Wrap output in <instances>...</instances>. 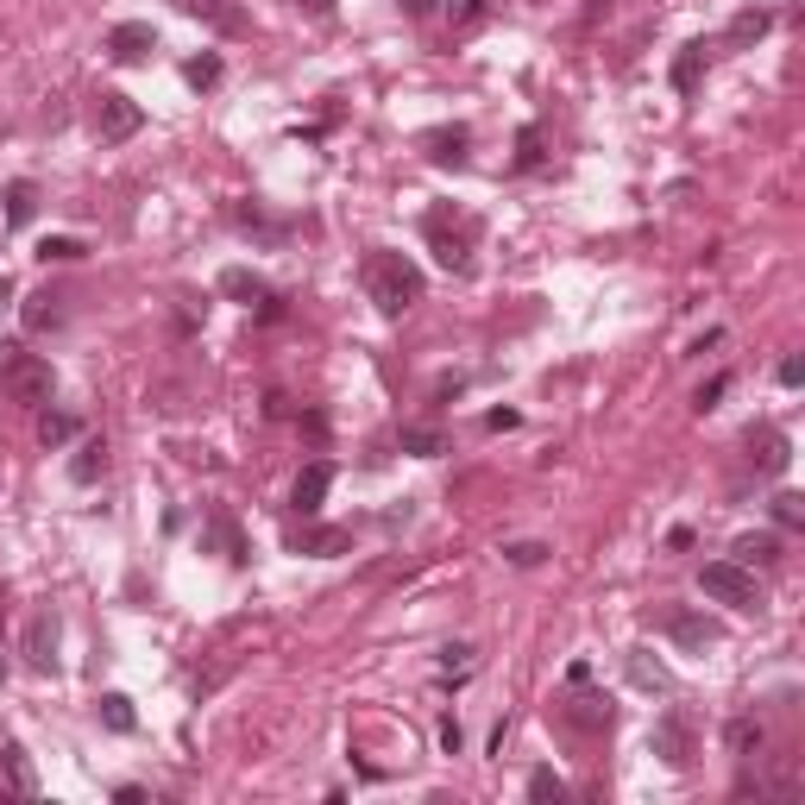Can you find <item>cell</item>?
<instances>
[{
    "label": "cell",
    "instance_id": "obj_30",
    "mask_svg": "<svg viewBox=\"0 0 805 805\" xmlns=\"http://www.w3.org/2000/svg\"><path fill=\"white\" fill-rule=\"evenodd\" d=\"M541 158H548V151H541V126H523V132H516V164H523V171H541Z\"/></svg>",
    "mask_w": 805,
    "mask_h": 805
},
{
    "label": "cell",
    "instance_id": "obj_9",
    "mask_svg": "<svg viewBox=\"0 0 805 805\" xmlns=\"http://www.w3.org/2000/svg\"><path fill=\"white\" fill-rule=\"evenodd\" d=\"M749 459L768 478H780V472H786V459H793V447H786V434H780V428L761 422V428H749Z\"/></svg>",
    "mask_w": 805,
    "mask_h": 805
},
{
    "label": "cell",
    "instance_id": "obj_27",
    "mask_svg": "<svg viewBox=\"0 0 805 805\" xmlns=\"http://www.w3.org/2000/svg\"><path fill=\"white\" fill-rule=\"evenodd\" d=\"M567 718H573L579 730H604V724H610V699H592V692H585V699H573Z\"/></svg>",
    "mask_w": 805,
    "mask_h": 805
},
{
    "label": "cell",
    "instance_id": "obj_38",
    "mask_svg": "<svg viewBox=\"0 0 805 805\" xmlns=\"http://www.w3.org/2000/svg\"><path fill=\"white\" fill-rule=\"evenodd\" d=\"M459 743H466V730H459V718H441V749L459 755Z\"/></svg>",
    "mask_w": 805,
    "mask_h": 805
},
{
    "label": "cell",
    "instance_id": "obj_7",
    "mask_svg": "<svg viewBox=\"0 0 805 805\" xmlns=\"http://www.w3.org/2000/svg\"><path fill=\"white\" fill-rule=\"evenodd\" d=\"M327 491H334V466H327V459H308L296 472V485H290V510H296V516H315L327 503Z\"/></svg>",
    "mask_w": 805,
    "mask_h": 805
},
{
    "label": "cell",
    "instance_id": "obj_23",
    "mask_svg": "<svg viewBox=\"0 0 805 805\" xmlns=\"http://www.w3.org/2000/svg\"><path fill=\"white\" fill-rule=\"evenodd\" d=\"M101 724L114 730V736H132V730H139V718H132V699H126V692H107V699H101Z\"/></svg>",
    "mask_w": 805,
    "mask_h": 805
},
{
    "label": "cell",
    "instance_id": "obj_8",
    "mask_svg": "<svg viewBox=\"0 0 805 805\" xmlns=\"http://www.w3.org/2000/svg\"><path fill=\"white\" fill-rule=\"evenodd\" d=\"M145 50H158V25L151 20H120L107 32V57H114V63H139Z\"/></svg>",
    "mask_w": 805,
    "mask_h": 805
},
{
    "label": "cell",
    "instance_id": "obj_42",
    "mask_svg": "<svg viewBox=\"0 0 805 805\" xmlns=\"http://www.w3.org/2000/svg\"><path fill=\"white\" fill-rule=\"evenodd\" d=\"M302 13H315V20H327V13H334V0H302Z\"/></svg>",
    "mask_w": 805,
    "mask_h": 805
},
{
    "label": "cell",
    "instance_id": "obj_26",
    "mask_svg": "<svg viewBox=\"0 0 805 805\" xmlns=\"http://www.w3.org/2000/svg\"><path fill=\"white\" fill-rule=\"evenodd\" d=\"M38 441H45V447H70V441H75V416L45 409V416H38Z\"/></svg>",
    "mask_w": 805,
    "mask_h": 805
},
{
    "label": "cell",
    "instance_id": "obj_10",
    "mask_svg": "<svg viewBox=\"0 0 805 805\" xmlns=\"http://www.w3.org/2000/svg\"><path fill=\"white\" fill-rule=\"evenodd\" d=\"M25 661H32L38 674H57V617H50V610H38L32 629H25Z\"/></svg>",
    "mask_w": 805,
    "mask_h": 805
},
{
    "label": "cell",
    "instance_id": "obj_31",
    "mask_svg": "<svg viewBox=\"0 0 805 805\" xmlns=\"http://www.w3.org/2000/svg\"><path fill=\"white\" fill-rule=\"evenodd\" d=\"M82 240H70V233H57V240H45V246H38V258H45V265H70V258H82Z\"/></svg>",
    "mask_w": 805,
    "mask_h": 805
},
{
    "label": "cell",
    "instance_id": "obj_14",
    "mask_svg": "<svg viewBox=\"0 0 805 805\" xmlns=\"http://www.w3.org/2000/svg\"><path fill=\"white\" fill-rule=\"evenodd\" d=\"M761 743H768V730L755 724V718H730V724H724V749L736 755V761L761 755Z\"/></svg>",
    "mask_w": 805,
    "mask_h": 805
},
{
    "label": "cell",
    "instance_id": "obj_33",
    "mask_svg": "<svg viewBox=\"0 0 805 805\" xmlns=\"http://www.w3.org/2000/svg\"><path fill=\"white\" fill-rule=\"evenodd\" d=\"M774 523H780V528H800V523H805V498L780 491V498H774Z\"/></svg>",
    "mask_w": 805,
    "mask_h": 805
},
{
    "label": "cell",
    "instance_id": "obj_37",
    "mask_svg": "<svg viewBox=\"0 0 805 805\" xmlns=\"http://www.w3.org/2000/svg\"><path fill=\"white\" fill-rule=\"evenodd\" d=\"M466 667H472V649H466V642H453L447 661H441V674H466Z\"/></svg>",
    "mask_w": 805,
    "mask_h": 805
},
{
    "label": "cell",
    "instance_id": "obj_22",
    "mask_svg": "<svg viewBox=\"0 0 805 805\" xmlns=\"http://www.w3.org/2000/svg\"><path fill=\"white\" fill-rule=\"evenodd\" d=\"M397 447L416 453V459H434V453H447V434H441V428H402Z\"/></svg>",
    "mask_w": 805,
    "mask_h": 805
},
{
    "label": "cell",
    "instance_id": "obj_15",
    "mask_svg": "<svg viewBox=\"0 0 805 805\" xmlns=\"http://www.w3.org/2000/svg\"><path fill=\"white\" fill-rule=\"evenodd\" d=\"M730 560H743V567H768V560H780V535H768V528H755V535H736Z\"/></svg>",
    "mask_w": 805,
    "mask_h": 805
},
{
    "label": "cell",
    "instance_id": "obj_41",
    "mask_svg": "<svg viewBox=\"0 0 805 805\" xmlns=\"http://www.w3.org/2000/svg\"><path fill=\"white\" fill-rule=\"evenodd\" d=\"M20 352H25L20 340H0V372H7V365H13V359H20Z\"/></svg>",
    "mask_w": 805,
    "mask_h": 805
},
{
    "label": "cell",
    "instance_id": "obj_6",
    "mask_svg": "<svg viewBox=\"0 0 805 805\" xmlns=\"http://www.w3.org/2000/svg\"><path fill=\"white\" fill-rule=\"evenodd\" d=\"M654 755H661V761H667V768H686V761H692V755H699V736H692V718H686V711H661V718H654Z\"/></svg>",
    "mask_w": 805,
    "mask_h": 805
},
{
    "label": "cell",
    "instance_id": "obj_43",
    "mask_svg": "<svg viewBox=\"0 0 805 805\" xmlns=\"http://www.w3.org/2000/svg\"><path fill=\"white\" fill-rule=\"evenodd\" d=\"M7 302H13V277L0 271V308H7Z\"/></svg>",
    "mask_w": 805,
    "mask_h": 805
},
{
    "label": "cell",
    "instance_id": "obj_29",
    "mask_svg": "<svg viewBox=\"0 0 805 805\" xmlns=\"http://www.w3.org/2000/svg\"><path fill=\"white\" fill-rule=\"evenodd\" d=\"M183 82H189V89H214V82H221V57H189V63H183Z\"/></svg>",
    "mask_w": 805,
    "mask_h": 805
},
{
    "label": "cell",
    "instance_id": "obj_46",
    "mask_svg": "<svg viewBox=\"0 0 805 805\" xmlns=\"http://www.w3.org/2000/svg\"><path fill=\"white\" fill-rule=\"evenodd\" d=\"M0 686H7V661H0Z\"/></svg>",
    "mask_w": 805,
    "mask_h": 805
},
{
    "label": "cell",
    "instance_id": "obj_40",
    "mask_svg": "<svg viewBox=\"0 0 805 805\" xmlns=\"http://www.w3.org/2000/svg\"><path fill=\"white\" fill-rule=\"evenodd\" d=\"M434 7H441V0H402V13H409V20H428Z\"/></svg>",
    "mask_w": 805,
    "mask_h": 805
},
{
    "label": "cell",
    "instance_id": "obj_45",
    "mask_svg": "<svg viewBox=\"0 0 805 805\" xmlns=\"http://www.w3.org/2000/svg\"><path fill=\"white\" fill-rule=\"evenodd\" d=\"M0 617H7V579H0Z\"/></svg>",
    "mask_w": 805,
    "mask_h": 805
},
{
    "label": "cell",
    "instance_id": "obj_44",
    "mask_svg": "<svg viewBox=\"0 0 805 805\" xmlns=\"http://www.w3.org/2000/svg\"><path fill=\"white\" fill-rule=\"evenodd\" d=\"M604 7H610V0H585V20H598Z\"/></svg>",
    "mask_w": 805,
    "mask_h": 805
},
{
    "label": "cell",
    "instance_id": "obj_16",
    "mask_svg": "<svg viewBox=\"0 0 805 805\" xmlns=\"http://www.w3.org/2000/svg\"><path fill=\"white\" fill-rule=\"evenodd\" d=\"M290 548H296V553H347L352 535H347V528H296V535H290Z\"/></svg>",
    "mask_w": 805,
    "mask_h": 805
},
{
    "label": "cell",
    "instance_id": "obj_1",
    "mask_svg": "<svg viewBox=\"0 0 805 805\" xmlns=\"http://www.w3.org/2000/svg\"><path fill=\"white\" fill-rule=\"evenodd\" d=\"M365 296L377 302V315L384 322H397V315H409L416 302H422V271H416V258H402V252L390 246H377L365 252Z\"/></svg>",
    "mask_w": 805,
    "mask_h": 805
},
{
    "label": "cell",
    "instance_id": "obj_28",
    "mask_svg": "<svg viewBox=\"0 0 805 805\" xmlns=\"http://www.w3.org/2000/svg\"><path fill=\"white\" fill-rule=\"evenodd\" d=\"M485 13H491V0H447V25H453V32L485 25Z\"/></svg>",
    "mask_w": 805,
    "mask_h": 805
},
{
    "label": "cell",
    "instance_id": "obj_5",
    "mask_svg": "<svg viewBox=\"0 0 805 805\" xmlns=\"http://www.w3.org/2000/svg\"><path fill=\"white\" fill-rule=\"evenodd\" d=\"M139 126H145V107H139V101L120 95V89H101V101H95V139L101 145H126Z\"/></svg>",
    "mask_w": 805,
    "mask_h": 805
},
{
    "label": "cell",
    "instance_id": "obj_32",
    "mask_svg": "<svg viewBox=\"0 0 805 805\" xmlns=\"http://www.w3.org/2000/svg\"><path fill=\"white\" fill-rule=\"evenodd\" d=\"M528 800H567V780L553 774V768H535L528 774Z\"/></svg>",
    "mask_w": 805,
    "mask_h": 805
},
{
    "label": "cell",
    "instance_id": "obj_11",
    "mask_svg": "<svg viewBox=\"0 0 805 805\" xmlns=\"http://www.w3.org/2000/svg\"><path fill=\"white\" fill-rule=\"evenodd\" d=\"M667 635H674L679 649H711V642H718V623L699 617V610H674V617H667Z\"/></svg>",
    "mask_w": 805,
    "mask_h": 805
},
{
    "label": "cell",
    "instance_id": "obj_13",
    "mask_svg": "<svg viewBox=\"0 0 805 805\" xmlns=\"http://www.w3.org/2000/svg\"><path fill=\"white\" fill-rule=\"evenodd\" d=\"M466 145H472V132H466V126H441V132H428V139H422L428 158H434V164H453V171L466 164Z\"/></svg>",
    "mask_w": 805,
    "mask_h": 805
},
{
    "label": "cell",
    "instance_id": "obj_35",
    "mask_svg": "<svg viewBox=\"0 0 805 805\" xmlns=\"http://www.w3.org/2000/svg\"><path fill=\"white\" fill-rule=\"evenodd\" d=\"M724 390H730V372L704 377V384H699V397H692V409H699V416H704V409H718V397H724Z\"/></svg>",
    "mask_w": 805,
    "mask_h": 805
},
{
    "label": "cell",
    "instance_id": "obj_12",
    "mask_svg": "<svg viewBox=\"0 0 805 805\" xmlns=\"http://www.w3.org/2000/svg\"><path fill=\"white\" fill-rule=\"evenodd\" d=\"M221 296H233V302H246V308H258V302L271 296V283L258 271H246V265H226L221 271Z\"/></svg>",
    "mask_w": 805,
    "mask_h": 805
},
{
    "label": "cell",
    "instance_id": "obj_39",
    "mask_svg": "<svg viewBox=\"0 0 805 805\" xmlns=\"http://www.w3.org/2000/svg\"><path fill=\"white\" fill-rule=\"evenodd\" d=\"M800 377H805V359H780V384H786V390H793Z\"/></svg>",
    "mask_w": 805,
    "mask_h": 805
},
{
    "label": "cell",
    "instance_id": "obj_47",
    "mask_svg": "<svg viewBox=\"0 0 805 805\" xmlns=\"http://www.w3.org/2000/svg\"><path fill=\"white\" fill-rule=\"evenodd\" d=\"M183 7H196V0H183Z\"/></svg>",
    "mask_w": 805,
    "mask_h": 805
},
{
    "label": "cell",
    "instance_id": "obj_19",
    "mask_svg": "<svg viewBox=\"0 0 805 805\" xmlns=\"http://www.w3.org/2000/svg\"><path fill=\"white\" fill-rule=\"evenodd\" d=\"M57 322H63V296H57V290H38V296H25V327H32V334H50Z\"/></svg>",
    "mask_w": 805,
    "mask_h": 805
},
{
    "label": "cell",
    "instance_id": "obj_20",
    "mask_svg": "<svg viewBox=\"0 0 805 805\" xmlns=\"http://www.w3.org/2000/svg\"><path fill=\"white\" fill-rule=\"evenodd\" d=\"M32 214H38V183H7V226H25L32 221Z\"/></svg>",
    "mask_w": 805,
    "mask_h": 805
},
{
    "label": "cell",
    "instance_id": "obj_21",
    "mask_svg": "<svg viewBox=\"0 0 805 805\" xmlns=\"http://www.w3.org/2000/svg\"><path fill=\"white\" fill-rule=\"evenodd\" d=\"M101 472H107V447H101V441H82L75 459H70V478H75V485H95Z\"/></svg>",
    "mask_w": 805,
    "mask_h": 805
},
{
    "label": "cell",
    "instance_id": "obj_17",
    "mask_svg": "<svg viewBox=\"0 0 805 805\" xmlns=\"http://www.w3.org/2000/svg\"><path fill=\"white\" fill-rule=\"evenodd\" d=\"M768 25H774V13H768V7H743V13L730 20V45L749 50L755 38H768Z\"/></svg>",
    "mask_w": 805,
    "mask_h": 805
},
{
    "label": "cell",
    "instance_id": "obj_4",
    "mask_svg": "<svg viewBox=\"0 0 805 805\" xmlns=\"http://www.w3.org/2000/svg\"><path fill=\"white\" fill-rule=\"evenodd\" d=\"M0 390L13 402H25V409H45L50 390H57V372H50V359H38V352H20V359L0 372Z\"/></svg>",
    "mask_w": 805,
    "mask_h": 805
},
{
    "label": "cell",
    "instance_id": "obj_25",
    "mask_svg": "<svg viewBox=\"0 0 805 805\" xmlns=\"http://www.w3.org/2000/svg\"><path fill=\"white\" fill-rule=\"evenodd\" d=\"M0 761H7V780H13V793H38V774H32V761H25L20 743H7V749H0Z\"/></svg>",
    "mask_w": 805,
    "mask_h": 805
},
{
    "label": "cell",
    "instance_id": "obj_18",
    "mask_svg": "<svg viewBox=\"0 0 805 805\" xmlns=\"http://www.w3.org/2000/svg\"><path fill=\"white\" fill-rule=\"evenodd\" d=\"M201 535H208V541H214V548L226 553V560H233V567H246V535H240V523H233V516H214V523L201 528Z\"/></svg>",
    "mask_w": 805,
    "mask_h": 805
},
{
    "label": "cell",
    "instance_id": "obj_24",
    "mask_svg": "<svg viewBox=\"0 0 805 805\" xmlns=\"http://www.w3.org/2000/svg\"><path fill=\"white\" fill-rule=\"evenodd\" d=\"M699 70H704V45H686L674 57V89H679V95H692V89H699Z\"/></svg>",
    "mask_w": 805,
    "mask_h": 805
},
{
    "label": "cell",
    "instance_id": "obj_3",
    "mask_svg": "<svg viewBox=\"0 0 805 805\" xmlns=\"http://www.w3.org/2000/svg\"><path fill=\"white\" fill-rule=\"evenodd\" d=\"M699 585H704V598L730 604V610H761V585H755V573L743 560H704Z\"/></svg>",
    "mask_w": 805,
    "mask_h": 805
},
{
    "label": "cell",
    "instance_id": "obj_34",
    "mask_svg": "<svg viewBox=\"0 0 805 805\" xmlns=\"http://www.w3.org/2000/svg\"><path fill=\"white\" fill-rule=\"evenodd\" d=\"M503 560H510V567H541V560H548V548H541V541H510V548H503Z\"/></svg>",
    "mask_w": 805,
    "mask_h": 805
},
{
    "label": "cell",
    "instance_id": "obj_36",
    "mask_svg": "<svg viewBox=\"0 0 805 805\" xmlns=\"http://www.w3.org/2000/svg\"><path fill=\"white\" fill-rule=\"evenodd\" d=\"M629 674L642 679V686H654V692H667V674H661V667H649V661H642V649H635V661H629Z\"/></svg>",
    "mask_w": 805,
    "mask_h": 805
},
{
    "label": "cell",
    "instance_id": "obj_2",
    "mask_svg": "<svg viewBox=\"0 0 805 805\" xmlns=\"http://www.w3.org/2000/svg\"><path fill=\"white\" fill-rule=\"evenodd\" d=\"M422 240L434 246V258H441L447 271H466V265H472L478 221H472V214H459L453 201H441V208H428V214H422Z\"/></svg>",
    "mask_w": 805,
    "mask_h": 805
}]
</instances>
